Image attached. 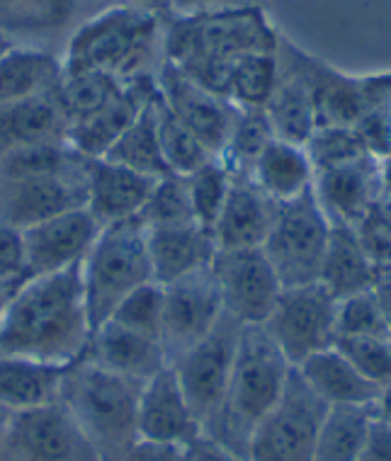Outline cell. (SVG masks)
Wrapping results in <instances>:
<instances>
[{
    "mask_svg": "<svg viewBox=\"0 0 391 461\" xmlns=\"http://www.w3.org/2000/svg\"><path fill=\"white\" fill-rule=\"evenodd\" d=\"M292 366L263 326L241 328L239 352L222 411L205 438L246 461L253 435L287 391Z\"/></svg>",
    "mask_w": 391,
    "mask_h": 461,
    "instance_id": "3957f363",
    "label": "cell"
},
{
    "mask_svg": "<svg viewBox=\"0 0 391 461\" xmlns=\"http://www.w3.org/2000/svg\"><path fill=\"white\" fill-rule=\"evenodd\" d=\"M159 95V90H156ZM156 95L144 107V112L136 117L124 134L112 143V149L105 153L103 158L120 163L124 167H132L136 173H144L151 177L170 176L160 153L159 131H156Z\"/></svg>",
    "mask_w": 391,
    "mask_h": 461,
    "instance_id": "d6a6232c",
    "label": "cell"
},
{
    "mask_svg": "<svg viewBox=\"0 0 391 461\" xmlns=\"http://www.w3.org/2000/svg\"><path fill=\"white\" fill-rule=\"evenodd\" d=\"M326 403L292 372L285 396L253 435L246 461H314Z\"/></svg>",
    "mask_w": 391,
    "mask_h": 461,
    "instance_id": "30bf717a",
    "label": "cell"
},
{
    "mask_svg": "<svg viewBox=\"0 0 391 461\" xmlns=\"http://www.w3.org/2000/svg\"><path fill=\"white\" fill-rule=\"evenodd\" d=\"M338 303L319 282L282 289L263 328L292 369L316 352L333 348L338 340Z\"/></svg>",
    "mask_w": 391,
    "mask_h": 461,
    "instance_id": "ba28073f",
    "label": "cell"
},
{
    "mask_svg": "<svg viewBox=\"0 0 391 461\" xmlns=\"http://www.w3.org/2000/svg\"><path fill=\"white\" fill-rule=\"evenodd\" d=\"M359 461H391V428L379 420H372L368 445Z\"/></svg>",
    "mask_w": 391,
    "mask_h": 461,
    "instance_id": "816d5d0a",
    "label": "cell"
},
{
    "mask_svg": "<svg viewBox=\"0 0 391 461\" xmlns=\"http://www.w3.org/2000/svg\"><path fill=\"white\" fill-rule=\"evenodd\" d=\"M187 192H190L192 212L200 226L212 230L214 221L223 209V202L232 190V173L223 166V160L214 156L205 166L197 167L195 173L185 177Z\"/></svg>",
    "mask_w": 391,
    "mask_h": 461,
    "instance_id": "ab89813d",
    "label": "cell"
},
{
    "mask_svg": "<svg viewBox=\"0 0 391 461\" xmlns=\"http://www.w3.org/2000/svg\"><path fill=\"white\" fill-rule=\"evenodd\" d=\"M190 461H243L226 447L216 445L214 439L200 438L190 445Z\"/></svg>",
    "mask_w": 391,
    "mask_h": 461,
    "instance_id": "f5cc1de1",
    "label": "cell"
},
{
    "mask_svg": "<svg viewBox=\"0 0 391 461\" xmlns=\"http://www.w3.org/2000/svg\"><path fill=\"white\" fill-rule=\"evenodd\" d=\"M10 420H13V413L0 406V452H3V447H5V438H8Z\"/></svg>",
    "mask_w": 391,
    "mask_h": 461,
    "instance_id": "91938a15",
    "label": "cell"
},
{
    "mask_svg": "<svg viewBox=\"0 0 391 461\" xmlns=\"http://www.w3.org/2000/svg\"><path fill=\"white\" fill-rule=\"evenodd\" d=\"M375 282L377 272L359 246L355 229L331 226L326 255L321 263L319 285L326 286L338 302H343L348 296L369 292Z\"/></svg>",
    "mask_w": 391,
    "mask_h": 461,
    "instance_id": "f546056e",
    "label": "cell"
},
{
    "mask_svg": "<svg viewBox=\"0 0 391 461\" xmlns=\"http://www.w3.org/2000/svg\"><path fill=\"white\" fill-rule=\"evenodd\" d=\"M122 86V80L103 71H61L56 97L61 103L68 127L103 110L120 93Z\"/></svg>",
    "mask_w": 391,
    "mask_h": 461,
    "instance_id": "836d02e7",
    "label": "cell"
},
{
    "mask_svg": "<svg viewBox=\"0 0 391 461\" xmlns=\"http://www.w3.org/2000/svg\"><path fill=\"white\" fill-rule=\"evenodd\" d=\"M156 90H159L156 78L149 73L127 80L120 93L112 97L103 110L90 114L88 120H80L68 127L66 143L86 158H103L112 149V143L127 131L129 124L144 112L146 104L151 103Z\"/></svg>",
    "mask_w": 391,
    "mask_h": 461,
    "instance_id": "44dd1931",
    "label": "cell"
},
{
    "mask_svg": "<svg viewBox=\"0 0 391 461\" xmlns=\"http://www.w3.org/2000/svg\"><path fill=\"white\" fill-rule=\"evenodd\" d=\"M141 386L86 357L66 366L59 401L78 422L97 461H122L139 442Z\"/></svg>",
    "mask_w": 391,
    "mask_h": 461,
    "instance_id": "277c9868",
    "label": "cell"
},
{
    "mask_svg": "<svg viewBox=\"0 0 391 461\" xmlns=\"http://www.w3.org/2000/svg\"><path fill=\"white\" fill-rule=\"evenodd\" d=\"M277 44L279 32L263 5L173 15L163 32V61L223 97L233 66L243 56L275 54Z\"/></svg>",
    "mask_w": 391,
    "mask_h": 461,
    "instance_id": "7a4b0ae2",
    "label": "cell"
},
{
    "mask_svg": "<svg viewBox=\"0 0 391 461\" xmlns=\"http://www.w3.org/2000/svg\"><path fill=\"white\" fill-rule=\"evenodd\" d=\"M279 204L272 202L246 176H232V190L223 202L219 219L212 226L216 250H248L263 248L277 219Z\"/></svg>",
    "mask_w": 391,
    "mask_h": 461,
    "instance_id": "7402d4cb",
    "label": "cell"
},
{
    "mask_svg": "<svg viewBox=\"0 0 391 461\" xmlns=\"http://www.w3.org/2000/svg\"><path fill=\"white\" fill-rule=\"evenodd\" d=\"M83 357L95 362L107 372L120 374L127 379L146 384L153 374H159L168 366L166 352L159 340L132 333L127 328L117 326L112 321H105L90 333L88 348Z\"/></svg>",
    "mask_w": 391,
    "mask_h": 461,
    "instance_id": "603a6c76",
    "label": "cell"
},
{
    "mask_svg": "<svg viewBox=\"0 0 391 461\" xmlns=\"http://www.w3.org/2000/svg\"><path fill=\"white\" fill-rule=\"evenodd\" d=\"M250 180L277 204H287L314 190L316 170L312 158L299 143L275 141L265 149L250 167Z\"/></svg>",
    "mask_w": 391,
    "mask_h": 461,
    "instance_id": "f1b7e54d",
    "label": "cell"
},
{
    "mask_svg": "<svg viewBox=\"0 0 391 461\" xmlns=\"http://www.w3.org/2000/svg\"><path fill=\"white\" fill-rule=\"evenodd\" d=\"M355 134L368 153L386 160L391 156V71L372 73V88L365 110L355 122Z\"/></svg>",
    "mask_w": 391,
    "mask_h": 461,
    "instance_id": "f35d334b",
    "label": "cell"
},
{
    "mask_svg": "<svg viewBox=\"0 0 391 461\" xmlns=\"http://www.w3.org/2000/svg\"><path fill=\"white\" fill-rule=\"evenodd\" d=\"M80 277L90 328L95 330L110 319L124 296L153 282L146 226L141 219L134 216L103 226L95 246L90 248L80 265Z\"/></svg>",
    "mask_w": 391,
    "mask_h": 461,
    "instance_id": "8992f818",
    "label": "cell"
},
{
    "mask_svg": "<svg viewBox=\"0 0 391 461\" xmlns=\"http://www.w3.org/2000/svg\"><path fill=\"white\" fill-rule=\"evenodd\" d=\"M61 61L37 47H15L0 59V104L49 93L59 86Z\"/></svg>",
    "mask_w": 391,
    "mask_h": 461,
    "instance_id": "4dcf8cb0",
    "label": "cell"
},
{
    "mask_svg": "<svg viewBox=\"0 0 391 461\" xmlns=\"http://www.w3.org/2000/svg\"><path fill=\"white\" fill-rule=\"evenodd\" d=\"M369 88H372V73L352 76L314 56L312 90L316 129L355 127V122L368 104Z\"/></svg>",
    "mask_w": 391,
    "mask_h": 461,
    "instance_id": "4316f807",
    "label": "cell"
},
{
    "mask_svg": "<svg viewBox=\"0 0 391 461\" xmlns=\"http://www.w3.org/2000/svg\"><path fill=\"white\" fill-rule=\"evenodd\" d=\"M163 303H166L163 285L149 282V285H141L132 294L124 296L107 321L127 328L132 333H139L144 335V338L160 342V333H163Z\"/></svg>",
    "mask_w": 391,
    "mask_h": 461,
    "instance_id": "60d3db41",
    "label": "cell"
},
{
    "mask_svg": "<svg viewBox=\"0 0 391 461\" xmlns=\"http://www.w3.org/2000/svg\"><path fill=\"white\" fill-rule=\"evenodd\" d=\"M68 131L56 88L0 104V153L37 143H64Z\"/></svg>",
    "mask_w": 391,
    "mask_h": 461,
    "instance_id": "484cf974",
    "label": "cell"
},
{
    "mask_svg": "<svg viewBox=\"0 0 391 461\" xmlns=\"http://www.w3.org/2000/svg\"><path fill=\"white\" fill-rule=\"evenodd\" d=\"M66 366L0 355V406L15 415L56 403L61 398Z\"/></svg>",
    "mask_w": 391,
    "mask_h": 461,
    "instance_id": "83f0119b",
    "label": "cell"
},
{
    "mask_svg": "<svg viewBox=\"0 0 391 461\" xmlns=\"http://www.w3.org/2000/svg\"><path fill=\"white\" fill-rule=\"evenodd\" d=\"M76 0H0V30H47L71 20Z\"/></svg>",
    "mask_w": 391,
    "mask_h": 461,
    "instance_id": "7bdbcfd3",
    "label": "cell"
},
{
    "mask_svg": "<svg viewBox=\"0 0 391 461\" xmlns=\"http://www.w3.org/2000/svg\"><path fill=\"white\" fill-rule=\"evenodd\" d=\"M368 338H391L389 323L384 319L382 306L372 289L348 296L338 303V340H368Z\"/></svg>",
    "mask_w": 391,
    "mask_h": 461,
    "instance_id": "ee69618b",
    "label": "cell"
},
{
    "mask_svg": "<svg viewBox=\"0 0 391 461\" xmlns=\"http://www.w3.org/2000/svg\"><path fill=\"white\" fill-rule=\"evenodd\" d=\"M205 438L200 422L195 420L176 369L168 365L141 386L139 396V439L190 447Z\"/></svg>",
    "mask_w": 391,
    "mask_h": 461,
    "instance_id": "d6986e66",
    "label": "cell"
},
{
    "mask_svg": "<svg viewBox=\"0 0 391 461\" xmlns=\"http://www.w3.org/2000/svg\"><path fill=\"white\" fill-rule=\"evenodd\" d=\"M139 219H141L146 229H166V226L197 223L195 212H192L190 192H187L185 177H160L156 187H153L151 197L146 199L144 209L139 212Z\"/></svg>",
    "mask_w": 391,
    "mask_h": 461,
    "instance_id": "b9f144b4",
    "label": "cell"
},
{
    "mask_svg": "<svg viewBox=\"0 0 391 461\" xmlns=\"http://www.w3.org/2000/svg\"><path fill=\"white\" fill-rule=\"evenodd\" d=\"M100 221L86 207L51 216L23 230L27 275H54L86 260L100 236Z\"/></svg>",
    "mask_w": 391,
    "mask_h": 461,
    "instance_id": "ac0fdd59",
    "label": "cell"
},
{
    "mask_svg": "<svg viewBox=\"0 0 391 461\" xmlns=\"http://www.w3.org/2000/svg\"><path fill=\"white\" fill-rule=\"evenodd\" d=\"M159 180L107 158H86V209L100 226L134 219Z\"/></svg>",
    "mask_w": 391,
    "mask_h": 461,
    "instance_id": "ffe728a7",
    "label": "cell"
},
{
    "mask_svg": "<svg viewBox=\"0 0 391 461\" xmlns=\"http://www.w3.org/2000/svg\"><path fill=\"white\" fill-rule=\"evenodd\" d=\"M359 246L368 255V260L375 267L377 277L391 272V229H386L382 221H377L375 216L369 214L365 221L355 229Z\"/></svg>",
    "mask_w": 391,
    "mask_h": 461,
    "instance_id": "7dc6e473",
    "label": "cell"
},
{
    "mask_svg": "<svg viewBox=\"0 0 391 461\" xmlns=\"http://www.w3.org/2000/svg\"><path fill=\"white\" fill-rule=\"evenodd\" d=\"M156 88L168 110L173 112L209 151L219 156L239 110L226 97L205 88L202 83L180 71L170 61H163L160 66Z\"/></svg>",
    "mask_w": 391,
    "mask_h": 461,
    "instance_id": "e0dca14e",
    "label": "cell"
},
{
    "mask_svg": "<svg viewBox=\"0 0 391 461\" xmlns=\"http://www.w3.org/2000/svg\"><path fill=\"white\" fill-rule=\"evenodd\" d=\"M132 3H134V8L153 13V15H159L163 10H173V0H132Z\"/></svg>",
    "mask_w": 391,
    "mask_h": 461,
    "instance_id": "6f0895ef",
    "label": "cell"
},
{
    "mask_svg": "<svg viewBox=\"0 0 391 461\" xmlns=\"http://www.w3.org/2000/svg\"><path fill=\"white\" fill-rule=\"evenodd\" d=\"M223 313L241 326H263L282 294V282L263 248L216 250L212 263Z\"/></svg>",
    "mask_w": 391,
    "mask_h": 461,
    "instance_id": "8fae6325",
    "label": "cell"
},
{
    "mask_svg": "<svg viewBox=\"0 0 391 461\" xmlns=\"http://www.w3.org/2000/svg\"><path fill=\"white\" fill-rule=\"evenodd\" d=\"M384 180H386V190H391V156L384 160Z\"/></svg>",
    "mask_w": 391,
    "mask_h": 461,
    "instance_id": "6125c7cd",
    "label": "cell"
},
{
    "mask_svg": "<svg viewBox=\"0 0 391 461\" xmlns=\"http://www.w3.org/2000/svg\"><path fill=\"white\" fill-rule=\"evenodd\" d=\"M304 149L312 158L314 170H326V167L343 166L348 160H355L365 156L368 149L359 141L352 127H321L316 129L309 141L304 143Z\"/></svg>",
    "mask_w": 391,
    "mask_h": 461,
    "instance_id": "f6af8a7d",
    "label": "cell"
},
{
    "mask_svg": "<svg viewBox=\"0 0 391 461\" xmlns=\"http://www.w3.org/2000/svg\"><path fill=\"white\" fill-rule=\"evenodd\" d=\"M86 156H80L68 143H37V146H20L0 153V180H17V177L47 176V173H64L71 170Z\"/></svg>",
    "mask_w": 391,
    "mask_h": 461,
    "instance_id": "74e56055",
    "label": "cell"
},
{
    "mask_svg": "<svg viewBox=\"0 0 391 461\" xmlns=\"http://www.w3.org/2000/svg\"><path fill=\"white\" fill-rule=\"evenodd\" d=\"M384 192V160L372 153L319 170L314 177V197L331 226L358 229L375 212Z\"/></svg>",
    "mask_w": 391,
    "mask_h": 461,
    "instance_id": "9a60e30c",
    "label": "cell"
},
{
    "mask_svg": "<svg viewBox=\"0 0 391 461\" xmlns=\"http://www.w3.org/2000/svg\"><path fill=\"white\" fill-rule=\"evenodd\" d=\"M20 285H23V282H0V316H3V311L8 309L10 299L15 296Z\"/></svg>",
    "mask_w": 391,
    "mask_h": 461,
    "instance_id": "680465c9",
    "label": "cell"
},
{
    "mask_svg": "<svg viewBox=\"0 0 391 461\" xmlns=\"http://www.w3.org/2000/svg\"><path fill=\"white\" fill-rule=\"evenodd\" d=\"M295 372L326 406H372L382 391L335 345L316 352L314 357L296 366Z\"/></svg>",
    "mask_w": 391,
    "mask_h": 461,
    "instance_id": "d4e9b609",
    "label": "cell"
},
{
    "mask_svg": "<svg viewBox=\"0 0 391 461\" xmlns=\"http://www.w3.org/2000/svg\"><path fill=\"white\" fill-rule=\"evenodd\" d=\"M80 265L24 279L0 316V355L51 365H71L83 357L93 328Z\"/></svg>",
    "mask_w": 391,
    "mask_h": 461,
    "instance_id": "6da1fadb",
    "label": "cell"
},
{
    "mask_svg": "<svg viewBox=\"0 0 391 461\" xmlns=\"http://www.w3.org/2000/svg\"><path fill=\"white\" fill-rule=\"evenodd\" d=\"M78 207H86V158L64 173L0 180V219L20 230Z\"/></svg>",
    "mask_w": 391,
    "mask_h": 461,
    "instance_id": "5bb4252c",
    "label": "cell"
},
{
    "mask_svg": "<svg viewBox=\"0 0 391 461\" xmlns=\"http://www.w3.org/2000/svg\"><path fill=\"white\" fill-rule=\"evenodd\" d=\"M27 277L23 230L0 219V282H24Z\"/></svg>",
    "mask_w": 391,
    "mask_h": 461,
    "instance_id": "c3c4849f",
    "label": "cell"
},
{
    "mask_svg": "<svg viewBox=\"0 0 391 461\" xmlns=\"http://www.w3.org/2000/svg\"><path fill=\"white\" fill-rule=\"evenodd\" d=\"M277 83V51L248 54L233 66L223 97L236 110H265Z\"/></svg>",
    "mask_w": 391,
    "mask_h": 461,
    "instance_id": "8d00e7d4",
    "label": "cell"
},
{
    "mask_svg": "<svg viewBox=\"0 0 391 461\" xmlns=\"http://www.w3.org/2000/svg\"><path fill=\"white\" fill-rule=\"evenodd\" d=\"M153 282L170 285L192 272L207 270L214 263L216 243L212 230L200 223L146 229Z\"/></svg>",
    "mask_w": 391,
    "mask_h": 461,
    "instance_id": "cb8c5ba5",
    "label": "cell"
},
{
    "mask_svg": "<svg viewBox=\"0 0 391 461\" xmlns=\"http://www.w3.org/2000/svg\"><path fill=\"white\" fill-rule=\"evenodd\" d=\"M275 139L277 136L272 131V124L265 110H239L232 131H229V139H226L222 153H219V158L223 160V166L229 167V173L233 177H248L258 156Z\"/></svg>",
    "mask_w": 391,
    "mask_h": 461,
    "instance_id": "d590c367",
    "label": "cell"
},
{
    "mask_svg": "<svg viewBox=\"0 0 391 461\" xmlns=\"http://www.w3.org/2000/svg\"><path fill=\"white\" fill-rule=\"evenodd\" d=\"M335 348L379 389L391 386V338L338 340Z\"/></svg>",
    "mask_w": 391,
    "mask_h": 461,
    "instance_id": "bcb514c9",
    "label": "cell"
},
{
    "mask_svg": "<svg viewBox=\"0 0 391 461\" xmlns=\"http://www.w3.org/2000/svg\"><path fill=\"white\" fill-rule=\"evenodd\" d=\"M253 5H260V0H173V15H202V13L253 8Z\"/></svg>",
    "mask_w": 391,
    "mask_h": 461,
    "instance_id": "f907efd6",
    "label": "cell"
},
{
    "mask_svg": "<svg viewBox=\"0 0 391 461\" xmlns=\"http://www.w3.org/2000/svg\"><path fill=\"white\" fill-rule=\"evenodd\" d=\"M122 461H190V447L139 439Z\"/></svg>",
    "mask_w": 391,
    "mask_h": 461,
    "instance_id": "681fc988",
    "label": "cell"
},
{
    "mask_svg": "<svg viewBox=\"0 0 391 461\" xmlns=\"http://www.w3.org/2000/svg\"><path fill=\"white\" fill-rule=\"evenodd\" d=\"M312 64L314 54H306L304 49L279 34L277 83L265 104V114L275 136L282 141L304 146L316 131Z\"/></svg>",
    "mask_w": 391,
    "mask_h": 461,
    "instance_id": "2e32d148",
    "label": "cell"
},
{
    "mask_svg": "<svg viewBox=\"0 0 391 461\" xmlns=\"http://www.w3.org/2000/svg\"><path fill=\"white\" fill-rule=\"evenodd\" d=\"M372 420V406H326L316 432L314 461H359Z\"/></svg>",
    "mask_w": 391,
    "mask_h": 461,
    "instance_id": "1f68e13d",
    "label": "cell"
},
{
    "mask_svg": "<svg viewBox=\"0 0 391 461\" xmlns=\"http://www.w3.org/2000/svg\"><path fill=\"white\" fill-rule=\"evenodd\" d=\"M372 418L391 428V386H384L372 403Z\"/></svg>",
    "mask_w": 391,
    "mask_h": 461,
    "instance_id": "11a10c76",
    "label": "cell"
},
{
    "mask_svg": "<svg viewBox=\"0 0 391 461\" xmlns=\"http://www.w3.org/2000/svg\"><path fill=\"white\" fill-rule=\"evenodd\" d=\"M372 292H375L377 302H379V306H382L384 319H386V323H389V330H391V272H386V275H379V277H377L375 286H372Z\"/></svg>",
    "mask_w": 391,
    "mask_h": 461,
    "instance_id": "db71d44e",
    "label": "cell"
},
{
    "mask_svg": "<svg viewBox=\"0 0 391 461\" xmlns=\"http://www.w3.org/2000/svg\"><path fill=\"white\" fill-rule=\"evenodd\" d=\"M328 236L331 221L314 197V190L295 202L279 204L263 253L285 289L319 282Z\"/></svg>",
    "mask_w": 391,
    "mask_h": 461,
    "instance_id": "52a82bcc",
    "label": "cell"
},
{
    "mask_svg": "<svg viewBox=\"0 0 391 461\" xmlns=\"http://www.w3.org/2000/svg\"><path fill=\"white\" fill-rule=\"evenodd\" d=\"M3 452L15 461H97L61 401L13 415Z\"/></svg>",
    "mask_w": 391,
    "mask_h": 461,
    "instance_id": "4fadbf2b",
    "label": "cell"
},
{
    "mask_svg": "<svg viewBox=\"0 0 391 461\" xmlns=\"http://www.w3.org/2000/svg\"><path fill=\"white\" fill-rule=\"evenodd\" d=\"M241 328H243L241 323L223 313L222 321L205 340L197 342L192 350L170 365L176 369L185 401L195 420L200 422L202 432H207L222 411L223 396L232 382L236 352H239Z\"/></svg>",
    "mask_w": 391,
    "mask_h": 461,
    "instance_id": "9c48e42d",
    "label": "cell"
},
{
    "mask_svg": "<svg viewBox=\"0 0 391 461\" xmlns=\"http://www.w3.org/2000/svg\"><path fill=\"white\" fill-rule=\"evenodd\" d=\"M163 292L166 303L160 345L168 365H173L214 330L223 316V306L212 267L176 279L163 286Z\"/></svg>",
    "mask_w": 391,
    "mask_h": 461,
    "instance_id": "7c38bea8",
    "label": "cell"
},
{
    "mask_svg": "<svg viewBox=\"0 0 391 461\" xmlns=\"http://www.w3.org/2000/svg\"><path fill=\"white\" fill-rule=\"evenodd\" d=\"M13 47H15V41H13L10 32H5V30H0V59L8 54V51Z\"/></svg>",
    "mask_w": 391,
    "mask_h": 461,
    "instance_id": "94428289",
    "label": "cell"
},
{
    "mask_svg": "<svg viewBox=\"0 0 391 461\" xmlns=\"http://www.w3.org/2000/svg\"><path fill=\"white\" fill-rule=\"evenodd\" d=\"M156 131H159L160 153L170 176L187 177L207 160L214 158V153L168 110L160 95H156Z\"/></svg>",
    "mask_w": 391,
    "mask_h": 461,
    "instance_id": "e575fe53",
    "label": "cell"
},
{
    "mask_svg": "<svg viewBox=\"0 0 391 461\" xmlns=\"http://www.w3.org/2000/svg\"><path fill=\"white\" fill-rule=\"evenodd\" d=\"M159 40V15L139 8L103 10L76 30L61 71H103L122 83L146 73Z\"/></svg>",
    "mask_w": 391,
    "mask_h": 461,
    "instance_id": "5b68a950",
    "label": "cell"
},
{
    "mask_svg": "<svg viewBox=\"0 0 391 461\" xmlns=\"http://www.w3.org/2000/svg\"><path fill=\"white\" fill-rule=\"evenodd\" d=\"M377 221H382L386 229H391V190H386L382 194V199L377 202L375 212H372Z\"/></svg>",
    "mask_w": 391,
    "mask_h": 461,
    "instance_id": "9f6ffc18",
    "label": "cell"
}]
</instances>
